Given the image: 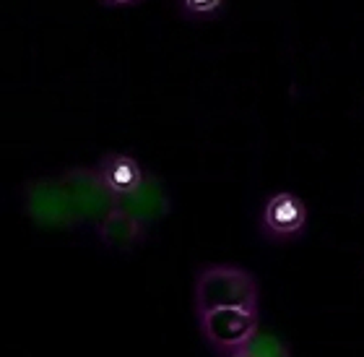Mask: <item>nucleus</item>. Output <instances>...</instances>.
Wrapping results in <instances>:
<instances>
[{
    "label": "nucleus",
    "instance_id": "nucleus-1",
    "mask_svg": "<svg viewBox=\"0 0 364 357\" xmlns=\"http://www.w3.org/2000/svg\"><path fill=\"white\" fill-rule=\"evenodd\" d=\"M219 308H245L258 311V287L245 269L237 267H205L196 279V311L198 316Z\"/></svg>",
    "mask_w": 364,
    "mask_h": 357
},
{
    "label": "nucleus",
    "instance_id": "nucleus-2",
    "mask_svg": "<svg viewBox=\"0 0 364 357\" xmlns=\"http://www.w3.org/2000/svg\"><path fill=\"white\" fill-rule=\"evenodd\" d=\"M200 328H203L205 342L227 355L247 347L252 336L258 334V311L219 308L200 316Z\"/></svg>",
    "mask_w": 364,
    "mask_h": 357
},
{
    "label": "nucleus",
    "instance_id": "nucleus-3",
    "mask_svg": "<svg viewBox=\"0 0 364 357\" xmlns=\"http://www.w3.org/2000/svg\"><path fill=\"white\" fill-rule=\"evenodd\" d=\"M307 224V206L294 193H276L263 209V229L271 237H294Z\"/></svg>",
    "mask_w": 364,
    "mask_h": 357
},
{
    "label": "nucleus",
    "instance_id": "nucleus-4",
    "mask_svg": "<svg viewBox=\"0 0 364 357\" xmlns=\"http://www.w3.org/2000/svg\"><path fill=\"white\" fill-rule=\"evenodd\" d=\"M99 172H102V180L112 193H120V196H128V193H136L144 182V170L136 160L130 157H122V154H109L102 160L99 165Z\"/></svg>",
    "mask_w": 364,
    "mask_h": 357
},
{
    "label": "nucleus",
    "instance_id": "nucleus-5",
    "mask_svg": "<svg viewBox=\"0 0 364 357\" xmlns=\"http://www.w3.org/2000/svg\"><path fill=\"white\" fill-rule=\"evenodd\" d=\"M99 235L109 248H130L141 237V224H138L130 214L125 212H112L102 222Z\"/></svg>",
    "mask_w": 364,
    "mask_h": 357
},
{
    "label": "nucleus",
    "instance_id": "nucleus-6",
    "mask_svg": "<svg viewBox=\"0 0 364 357\" xmlns=\"http://www.w3.org/2000/svg\"><path fill=\"white\" fill-rule=\"evenodd\" d=\"M247 350L252 357H291L287 344L273 334H255L247 344Z\"/></svg>",
    "mask_w": 364,
    "mask_h": 357
},
{
    "label": "nucleus",
    "instance_id": "nucleus-7",
    "mask_svg": "<svg viewBox=\"0 0 364 357\" xmlns=\"http://www.w3.org/2000/svg\"><path fill=\"white\" fill-rule=\"evenodd\" d=\"M182 6L188 8L190 14H211L221 6V0H182Z\"/></svg>",
    "mask_w": 364,
    "mask_h": 357
},
{
    "label": "nucleus",
    "instance_id": "nucleus-8",
    "mask_svg": "<svg viewBox=\"0 0 364 357\" xmlns=\"http://www.w3.org/2000/svg\"><path fill=\"white\" fill-rule=\"evenodd\" d=\"M227 357H252V355H250V350H247V347H242V350L227 352Z\"/></svg>",
    "mask_w": 364,
    "mask_h": 357
},
{
    "label": "nucleus",
    "instance_id": "nucleus-9",
    "mask_svg": "<svg viewBox=\"0 0 364 357\" xmlns=\"http://www.w3.org/2000/svg\"><path fill=\"white\" fill-rule=\"evenodd\" d=\"M112 3H133V0H112Z\"/></svg>",
    "mask_w": 364,
    "mask_h": 357
}]
</instances>
